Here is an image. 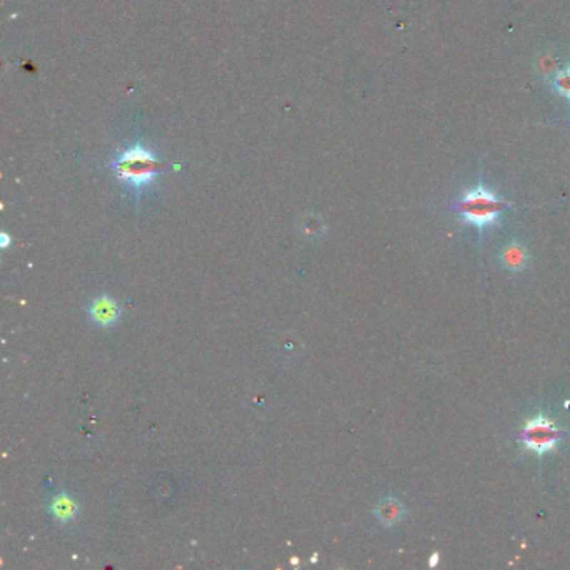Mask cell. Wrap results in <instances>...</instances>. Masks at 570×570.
<instances>
[{"label":"cell","instance_id":"cell-2","mask_svg":"<svg viewBox=\"0 0 570 570\" xmlns=\"http://www.w3.org/2000/svg\"><path fill=\"white\" fill-rule=\"evenodd\" d=\"M114 169L121 181L128 183L134 189H141L149 186L154 179L158 161L151 151L143 146H134L121 154V158L114 163Z\"/></svg>","mask_w":570,"mask_h":570},{"label":"cell","instance_id":"cell-6","mask_svg":"<svg viewBox=\"0 0 570 570\" xmlns=\"http://www.w3.org/2000/svg\"><path fill=\"white\" fill-rule=\"evenodd\" d=\"M403 514H405L403 505L397 499H392V497L380 502L377 509H375V515H377V519L385 527H393L395 524L400 522L403 519Z\"/></svg>","mask_w":570,"mask_h":570},{"label":"cell","instance_id":"cell-1","mask_svg":"<svg viewBox=\"0 0 570 570\" xmlns=\"http://www.w3.org/2000/svg\"><path fill=\"white\" fill-rule=\"evenodd\" d=\"M510 206V203L502 199L497 193L487 189L484 183L480 181L475 188L462 194L460 201L455 204V211L467 224L484 233L487 228L497 226L502 213Z\"/></svg>","mask_w":570,"mask_h":570},{"label":"cell","instance_id":"cell-7","mask_svg":"<svg viewBox=\"0 0 570 570\" xmlns=\"http://www.w3.org/2000/svg\"><path fill=\"white\" fill-rule=\"evenodd\" d=\"M49 510H51L54 519L59 520L62 524H67L71 520H74L77 510H79V505H77V502L71 495L59 494L57 497H54Z\"/></svg>","mask_w":570,"mask_h":570},{"label":"cell","instance_id":"cell-3","mask_svg":"<svg viewBox=\"0 0 570 570\" xmlns=\"http://www.w3.org/2000/svg\"><path fill=\"white\" fill-rule=\"evenodd\" d=\"M562 438L564 432L557 427V423L550 420L544 413H539L537 417L530 418L525 423L519 435V442L529 452L537 453V455H545V453L555 450Z\"/></svg>","mask_w":570,"mask_h":570},{"label":"cell","instance_id":"cell-9","mask_svg":"<svg viewBox=\"0 0 570 570\" xmlns=\"http://www.w3.org/2000/svg\"><path fill=\"white\" fill-rule=\"evenodd\" d=\"M9 245V238H7V235H4V241H2V246L6 248Z\"/></svg>","mask_w":570,"mask_h":570},{"label":"cell","instance_id":"cell-4","mask_svg":"<svg viewBox=\"0 0 570 570\" xmlns=\"http://www.w3.org/2000/svg\"><path fill=\"white\" fill-rule=\"evenodd\" d=\"M89 316L94 323L107 328V326H112L119 320V303L114 298H111V296H99V298L92 301Z\"/></svg>","mask_w":570,"mask_h":570},{"label":"cell","instance_id":"cell-8","mask_svg":"<svg viewBox=\"0 0 570 570\" xmlns=\"http://www.w3.org/2000/svg\"><path fill=\"white\" fill-rule=\"evenodd\" d=\"M554 91L557 92L559 96H562L565 99L570 101V66L555 72Z\"/></svg>","mask_w":570,"mask_h":570},{"label":"cell","instance_id":"cell-5","mask_svg":"<svg viewBox=\"0 0 570 570\" xmlns=\"http://www.w3.org/2000/svg\"><path fill=\"white\" fill-rule=\"evenodd\" d=\"M529 251L520 243H510L500 253V261L507 270L522 271L529 266Z\"/></svg>","mask_w":570,"mask_h":570}]
</instances>
